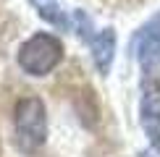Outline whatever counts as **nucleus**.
Listing matches in <instances>:
<instances>
[{
  "instance_id": "7ed1b4c3",
  "label": "nucleus",
  "mask_w": 160,
  "mask_h": 157,
  "mask_svg": "<svg viewBox=\"0 0 160 157\" xmlns=\"http://www.w3.org/2000/svg\"><path fill=\"white\" fill-rule=\"evenodd\" d=\"M139 123H142L144 134L150 136V141L155 144L160 139V87H158V81H152L142 94V102H139Z\"/></svg>"
},
{
  "instance_id": "39448f33",
  "label": "nucleus",
  "mask_w": 160,
  "mask_h": 157,
  "mask_svg": "<svg viewBox=\"0 0 160 157\" xmlns=\"http://www.w3.org/2000/svg\"><path fill=\"white\" fill-rule=\"evenodd\" d=\"M71 29L76 31L79 37H84V39H92L95 34H92V18L87 16L84 11H71Z\"/></svg>"
},
{
  "instance_id": "6e6552de",
  "label": "nucleus",
  "mask_w": 160,
  "mask_h": 157,
  "mask_svg": "<svg viewBox=\"0 0 160 157\" xmlns=\"http://www.w3.org/2000/svg\"><path fill=\"white\" fill-rule=\"evenodd\" d=\"M34 3H48V0H34Z\"/></svg>"
},
{
  "instance_id": "0eeeda50",
  "label": "nucleus",
  "mask_w": 160,
  "mask_h": 157,
  "mask_svg": "<svg viewBox=\"0 0 160 157\" xmlns=\"http://www.w3.org/2000/svg\"><path fill=\"white\" fill-rule=\"evenodd\" d=\"M155 149H158V152H160V139H158V141H155Z\"/></svg>"
},
{
  "instance_id": "f257e3e1",
  "label": "nucleus",
  "mask_w": 160,
  "mask_h": 157,
  "mask_svg": "<svg viewBox=\"0 0 160 157\" xmlns=\"http://www.w3.org/2000/svg\"><path fill=\"white\" fill-rule=\"evenodd\" d=\"M13 134L16 147L24 155H34L48 141V110L39 97H24L13 110Z\"/></svg>"
},
{
  "instance_id": "1a4fd4ad",
  "label": "nucleus",
  "mask_w": 160,
  "mask_h": 157,
  "mask_svg": "<svg viewBox=\"0 0 160 157\" xmlns=\"http://www.w3.org/2000/svg\"><path fill=\"white\" fill-rule=\"evenodd\" d=\"M158 87H160V81H158Z\"/></svg>"
},
{
  "instance_id": "423d86ee",
  "label": "nucleus",
  "mask_w": 160,
  "mask_h": 157,
  "mask_svg": "<svg viewBox=\"0 0 160 157\" xmlns=\"http://www.w3.org/2000/svg\"><path fill=\"white\" fill-rule=\"evenodd\" d=\"M134 37H160V11H158V13H155V16H152L144 26H142V29L137 31Z\"/></svg>"
},
{
  "instance_id": "f03ea898",
  "label": "nucleus",
  "mask_w": 160,
  "mask_h": 157,
  "mask_svg": "<svg viewBox=\"0 0 160 157\" xmlns=\"http://www.w3.org/2000/svg\"><path fill=\"white\" fill-rule=\"evenodd\" d=\"M63 60V42L55 34L39 31L18 47V68L29 76H48Z\"/></svg>"
},
{
  "instance_id": "20e7f679",
  "label": "nucleus",
  "mask_w": 160,
  "mask_h": 157,
  "mask_svg": "<svg viewBox=\"0 0 160 157\" xmlns=\"http://www.w3.org/2000/svg\"><path fill=\"white\" fill-rule=\"evenodd\" d=\"M116 29L113 26H105V29L95 31V37L89 39V50H92V63H95V68L100 71L102 76L110 74L113 68V58H116Z\"/></svg>"
}]
</instances>
